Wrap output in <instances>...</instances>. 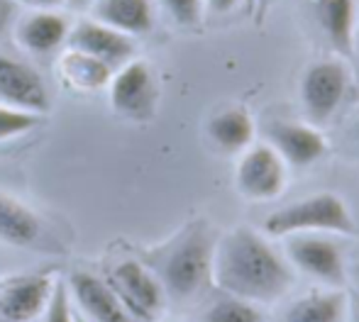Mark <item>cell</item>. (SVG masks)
Here are the masks:
<instances>
[{"label":"cell","instance_id":"6da1fadb","mask_svg":"<svg viewBox=\"0 0 359 322\" xmlns=\"http://www.w3.org/2000/svg\"><path fill=\"white\" fill-rule=\"evenodd\" d=\"M213 281L227 295L271 303L291 288V269L252 227H232L213 249Z\"/></svg>","mask_w":359,"mask_h":322},{"label":"cell","instance_id":"7a4b0ae2","mask_svg":"<svg viewBox=\"0 0 359 322\" xmlns=\"http://www.w3.org/2000/svg\"><path fill=\"white\" fill-rule=\"evenodd\" d=\"M266 237H288L308 232L355 234V218L350 205L335 193H316L286 205L264 220Z\"/></svg>","mask_w":359,"mask_h":322},{"label":"cell","instance_id":"3957f363","mask_svg":"<svg viewBox=\"0 0 359 322\" xmlns=\"http://www.w3.org/2000/svg\"><path fill=\"white\" fill-rule=\"evenodd\" d=\"M213 249L215 244L203 230H191L179 239L161 269L166 290L176 298H194L203 290L205 284L213 281Z\"/></svg>","mask_w":359,"mask_h":322},{"label":"cell","instance_id":"277c9868","mask_svg":"<svg viewBox=\"0 0 359 322\" xmlns=\"http://www.w3.org/2000/svg\"><path fill=\"white\" fill-rule=\"evenodd\" d=\"M159 103V85L154 71L142 59H130L110 76V105L118 115L135 122H147L154 118Z\"/></svg>","mask_w":359,"mask_h":322},{"label":"cell","instance_id":"5b68a950","mask_svg":"<svg viewBox=\"0 0 359 322\" xmlns=\"http://www.w3.org/2000/svg\"><path fill=\"white\" fill-rule=\"evenodd\" d=\"M105 284L113 288L128 315L151 322L164 308V286L140 261L130 259L115 264L105 274Z\"/></svg>","mask_w":359,"mask_h":322},{"label":"cell","instance_id":"8992f818","mask_svg":"<svg viewBox=\"0 0 359 322\" xmlns=\"http://www.w3.org/2000/svg\"><path fill=\"white\" fill-rule=\"evenodd\" d=\"M237 190L250 200H274L286 186V161L271 144H250L237 164Z\"/></svg>","mask_w":359,"mask_h":322},{"label":"cell","instance_id":"52a82bcc","mask_svg":"<svg viewBox=\"0 0 359 322\" xmlns=\"http://www.w3.org/2000/svg\"><path fill=\"white\" fill-rule=\"evenodd\" d=\"M347 69L337 59H323L306 69L301 80V98L306 105L308 115L316 122L327 120L347 93Z\"/></svg>","mask_w":359,"mask_h":322},{"label":"cell","instance_id":"ba28073f","mask_svg":"<svg viewBox=\"0 0 359 322\" xmlns=\"http://www.w3.org/2000/svg\"><path fill=\"white\" fill-rule=\"evenodd\" d=\"M52 274L10 276L0 284V318L10 322H32L47 310L52 298Z\"/></svg>","mask_w":359,"mask_h":322},{"label":"cell","instance_id":"9c48e42d","mask_svg":"<svg viewBox=\"0 0 359 322\" xmlns=\"http://www.w3.org/2000/svg\"><path fill=\"white\" fill-rule=\"evenodd\" d=\"M64 47L88 54V57L108 64L110 69L128 64L135 54V42L130 34L118 32V29L108 27V24L98 22L93 18L81 20L74 27H69Z\"/></svg>","mask_w":359,"mask_h":322},{"label":"cell","instance_id":"30bf717a","mask_svg":"<svg viewBox=\"0 0 359 322\" xmlns=\"http://www.w3.org/2000/svg\"><path fill=\"white\" fill-rule=\"evenodd\" d=\"M0 105L37 115L49 110V95L42 76L29 64L8 54H0Z\"/></svg>","mask_w":359,"mask_h":322},{"label":"cell","instance_id":"8fae6325","mask_svg":"<svg viewBox=\"0 0 359 322\" xmlns=\"http://www.w3.org/2000/svg\"><path fill=\"white\" fill-rule=\"evenodd\" d=\"M286 254L296 269L316 276L330 286L345 284V264L340 249L330 239L308 237V234H288Z\"/></svg>","mask_w":359,"mask_h":322},{"label":"cell","instance_id":"7c38bea8","mask_svg":"<svg viewBox=\"0 0 359 322\" xmlns=\"http://www.w3.org/2000/svg\"><path fill=\"white\" fill-rule=\"evenodd\" d=\"M266 137L279 157L293 166H308L327 154V139L306 122H271Z\"/></svg>","mask_w":359,"mask_h":322},{"label":"cell","instance_id":"4fadbf2b","mask_svg":"<svg viewBox=\"0 0 359 322\" xmlns=\"http://www.w3.org/2000/svg\"><path fill=\"white\" fill-rule=\"evenodd\" d=\"M69 290L76 295L81 308L95 322H130L128 310L123 308L118 295L98 276L86 274V271H76L72 279H69Z\"/></svg>","mask_w":359,"mask_h":322},{"label":"cell","instance_id":"5bb4252c","mask_svg":"<svg viewBox=\"0 0 359 322\" xmlns=\"http://www.w3.org/2000/svg\"><path fill=\"white\" fill-rule=\"evenodd\" d=\"M90 18L130 37L151 32L154 3L151 0H93L88 5Z\"/></svg>","mask_w":359,"mask_h":322},{"label":"cell","instance_id":"9a60e30c","mask_svg":"<svg viewBox=\"0 0 359 322\" xmlns=\"http://www.w3.org/2000/svg\"><path fill=\"white\" fill-rule=\"evenodd\" d=\"M69 22L57 10H34L18 24V44L29 54H49L67 44Z\"/></svg>","mask_w":359,"mask_h":322},{"label":"cell","instance_id":"2e32d148","mask_svg":"<svg viewBox=\"0 0 359 322\" xmlns=\"http://www.w3.org/2000/svg\"><path fill=\"white\" fill-rule=\"evenodd\" d=\"M320 27L325 29L332 47L350 54L357 34V3L355 0H313Z\"/></svg>","mask_w":359,"mask_h":322},{"label":"cell","instance_id":"e0dca14e","mask_svg":"<svg viewBox=\"0 0 359 322\" xmlns=\"http://www.w3.org/2000/svg\"><path fill=\"white\" fill-rule=\"evenodd\" d=\"M208 134L222 152H242L255 142V120L245 108H225L208 120Z\"/></svg>","mask_w":359,"mask_h":322},{"label":"cell","instance_id":"ac0fdd59","mask_svg":"<svg viewBox=\"0 0 359 322\" xmlns=\"http://www.w3.org/2000/svg\"><path fill=\"white\" fill-rule=\"evenodd\" d=\"M113 69L76 49H67L59 59V76L74 90H98L110 83Z\"/></svg>","mask_w":359,"mask_h":322},{"label":"cell","instance_id":"d6986e66","mask_svg":"<svg viewBox=\"0 0 359 322\" xmlns=\"http://www.w3.org/2000/svg\"><path fill=\"white\" fill-rule=\"evenodd\" d=\"M39 220L20 200L0 193V241L13 246H29L39 237Z\"/></svg>","mask_w":359,"mask_h":322},{"label":"cell","instance_id":"ffe728a7","mask_svg":"<svg viewBox=\"0 0 359 322\" xmlns=\"http://www.w3.org/2000/svg\"><path fill=\"white\" fill-rule=\"evenodd\" d=\"M347 300L345 293H311L288 305L279 322H342Z\"/></svg>","mask_w":359,"mask_h":322},{"label":"cell","instance_id":"44dd1931","mask_svg":"<svg viewBox=\"0 0 359 322\" xmlns=\"http://www.w3.org/2000/svg\"><path fill=\"white\" fill-rule=\"evenodd\" d=\"M203 322H264V318L250 300L227 295L210 305Z\"/></svg>","mask_w":359,"mask_h":322},{"label":"cell","instance_id":"7402d4cb","mask_svg":"<svg viewBox=\"0 0 359 322\" xmlns=\"http://www.w3.org/2000/svg\"><path fill=\"white\" fill-rule=\"evenodd\" d=\"M39 122H42V115L0 105V142H3V139L18 137V134L29 132V130L37 127Z\"/></svg>","mask_w":359,"mask_h":322},{"label":"cell","instance_id":"603a6c76","mask_svg":"<svg viewBox=\"0 0 359 322\" xmlns=\"http://www.w3.org/2000/svg\"><path fill=\"white\" fill-rule=\"evenodd\" d=\"M161 5L181 27H196L205 15V0H161Z\"/></svg>","mask_w":359,"mask_h":322},{"label":"cell","instance_id":"cb8c5ba5","mask_svg":"<svg viewBox=\"0 0 359 322\" xmlns=\"http://www.w3.org/2000/svg\"><path fill=\"white\" fill-rule=\"evenodd\" d=\"M44 322H76L72 313V290L62 281H54L52 298L44 310Z\"/></svg>","mask_w":359,"mask_h":322},{"label":"cell","instance_id":"d4e9b609","mask_svg":"<svg viewBox=\"0 0 359 322\" xmlns=\"http://www.w3.org/2000/svg\"><path fill=\"white\" fill-rule=\"evenodd\" d=\"M15 15V0H0V34L10 27Z\"/></svg>","mask_w":359,"mask_h":322},{"label":"cell","instance_id":"484cf974","mask_svg":"<svg viewBox=\"0 0 359 322\" xmlns=\"http://www.w3.org/2000/svg\"><path fill=\"white\" fill-rule=\"evenodd\" d=\"M237 3H240V0H205V10L213 15H225V13H230V10H235Z\"/></svg>","mask_w":359,"mask_h":322},{"label":"cell","instance_id":"4316f807","mask_svg":"<svg viewBox=\"0 0 359 322\" xmlns=\"http://www.w3.org/2000/svg\"><path fill=\"white\" fill-rule=\"evenodd\" d=\"M15 3H22L32 10H57L64 5V0H15Z\"/></svg>","mask_w":359,"mask_h":322},{"label":"cell","instance_id":"83f0119b","mask_svg":"<svg viewBox=\"0 0 359 322\" xmlns=\"http://www.w3.org/2000/svg\"><path fill=\"white\" fill-rule=\"evenodd\" d=\"M257 3V20H264V15H266V8H269V0H255Z\"/></svg>","mask_w":359,"mask_h":322},{"label":"cell","instance_id":"f1b7e54d","mask_svg":"<svg viewBox=\"0 0 359 322\" xmlns=\"http://www.w3.org/2000/svg\"><path fill=\"white\" fill-rule=\"evenodd\" d=\"M90 3H93V0H64V5H69V8H74V10L88 8Z\"/></svg>","mask_w":359,"mask_h":322},{"label":"cell","instance_id":"f546056e","mask_svg":"<svg viewBox=\"0 0 359 322\" xmlns=\"http://www.w3.org/2000/svg\"><path fill=\"white\" fill-rule=\"evenodd\" d=\"M352 322H359V298L355 295V300H352Z\"/></svg>","mask_w":359,"mask_h":322},{"label":"cell","instance_id":"4dcf8cb0","mask_svg":"<svg viewBox=\"0 0 359 322\" xmlns=\"http://www.w3.org/2000/svg\"><path fill=\"white\" fill-rule=\"evenodd\" d=\"M0 322H10V320H5V318H0Z\"/></svg>","mask_w":359,"mask_h":322},{"label":"cell","instance_id":"1f68e13d","mask_svg":"<svg viewBox=\"0 0 359 322\" xmlns=\"http://www.w3.org/2000/svg\"><path fill=\"white\" fill-rule=\"evenodd\" d=\"M357 37H359V32H357Z\"/></svg>","mask_w":359,"mask_h":322}]
</instances>
